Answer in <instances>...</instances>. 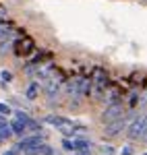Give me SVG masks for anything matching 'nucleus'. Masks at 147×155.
<instances>
[{
  "label": "nucleus",
  "mask_w": 147,
  "mask_h": 155,
  "mask_svg": "<svg viewBox=\"0 0 147 155\" xmlns=\"http://www.w3.org/2000/svg\"><path fill=\"white\" fill-rule=\"evenodd\" d=\"M42 85H44V91H46L50 97H54V95H58L60 87L64 85V79H62L60 72H54V71H52V74L46 77V81H44Z\"/></svg>",
  "instance_id": "f257e3e1"
},
{
  "label": "nucleus",
  "mask_w": 147,
  "mask_h": 155,
  "mask_svg": "<svg viewBox=\"0 0 147 155\" xmlns=\"http://www.w3.org/2000/svg\"><path fill=\"white\" fill-rule=\"evenodd\" d=\"M131 122H133V118H126V116H122V118H118V120H112V122H106L104 134L106 137H116V134H120L122 130H126L131 126Z\"/></svg>",
  "instance_id": "f03ea898"
},
{
  "label": "nucleus",
  "mask_w": 147,
  "mask_h": 155,
  "mask_svg": "<svg viewBox=\"0 0 147 155\" xmlns=\"http://www.w3.org/2000/svg\"><path fill=\"white\" fill-rule=\"evenodd\" d=\"M91 81H93V93L95 97H102V93L106 91V87H108V74L104 68H93V74H91Z\"/></svg>",
  "instance_id": "7ed1b4c3"
},
{
  "label": "nucleus",
  "mask_w": 147,
  "mask_h": 155,
  "mask_svg": "<svg viewBox=\"0 0 147 155\" xmlns=\"http://www.w3.org/2000/svg\"><path fill=\"white\" fill-rule=\"evenodd\" d=\"M147 132V118H137L131 122V126L126 128V134H129V139H133V141H141L143 137H145Z\"/></svg>",
  "instance_id": "20e7f679"
},
{
  "label": "nucleus",
  "mask_w": 147,
  "mask_h": 155,
  "mask_svg": "<svg viewBox=\"0 0 147 155\" xmlns=\"http://www.w3.org/2000/svg\"><path fill=\"white\" fill-rule=\"evenodd\" d=\"M122 116H124V106L120 101H112V104L106 106L104 114H102V120L104 122H112V120H118V118H122Z\"/></svg>",
  "instance_id": "39448f33"
},
{
  "label": "nucleus",
  "mask_w": 147,
  "mask_h": 155,
  "mask_svg": "<svg viewBox=\"0 0 147 155\" xmlns=\"http://www.w3.org/2000/svg\"><path fill=\"white\" fill-rule=\"evenodd\" d=\"M44 139H46V134H33V137H25V139H23L19 145H17V147H19V151H25V149H29V147H33V145L44 143Z\"/></svg>",
  "instance_id": "423d86ee"
},
{
  "label": "nucleus",
  "mask_w": 147,
  "mask_h": 155,
  "mask_svg": "<svg viewBox=\"0 0 147 155\" xmlns=\"http://www.w3.org/2000/svg\"><path fill=\"white\" fill-rule=\"evenodd\" d=\"M44 122H46V124H50V126H56V128L66 126V124H73V122L66 118V116H58V114H50V116H46V118H44Z\"/></svg>",
  "instance_id": "0eeeda50"
},
{
  "label": "nucleus",
  "mask_w": 147,
  "mask_h": 155,
  "mask_svg": "<svg viewBox=\"0 0 147 155\" xmlns=\"http://www.w3.org/2000/svg\"><path fill=\"white\" fill-rule=\"evenodd\" d=\"M64 91L71 97H81V79H71L64 85Z\"/></svg>",
  "instance_id": "6e6552de"
},
{
  "label": "nucleus",
  "mask_w": 147,
  "mask_h": 155,
  "mask_svg": "<svg viewBox=\"0 0 147 155\" xmlns=\"http://www.w3.org/2000/svg\"><path fill=\"white\" fill-rule=\"evenodd\" d=\"M12 134V128H11V122H6V118L0 114V141H6L8 137Z\"/></svg>",
  "instance_id": "1a4fd4ad"
},
{
  "label": "nucleus",
  "mask_w": 147,
  "mask_h": 155,
  "mask_svg": "<svg viewBox=\"0 0 147 155\" xmlns=\"http://www.w3.org/2000/svg\"><path fill=\"white\" fill-rule=\"evenodd\" d=\"M11 128H12V134H19V137H21V134L27 130V128H25V120H21V118L15 116L12 122H11Z\"/></svg>",
  "instance_id": "9d476101"
},
{
  "label": "nucleus",
  "mask_w": 147,
  "mask_h": 155,
  "mask_svg": "<svg viewBox=\"0 0 147 155\" xmlns=\"http://www.w3.org/2000/svg\"><path fill=\"white\" fill-rule=\"evenodd\" d=\"M93 91V81L91 79H81V97H89Z\"/></svg>",
  "instance_id": "9b49d317"
},
{
  "label": "nucleus",
  "mask_w": 147,
  "mask_h": 155,
  "mask_svg": "<svg viewBox=\"0 0 147 155\" xmlns=\"http://www.w3.org/2000/svg\"><path fill=\"white\" fill-rule=\"evenodd\" d=\"M46 147H48L46 143H39V145H33V147L25 149L23 153H25V155H44V151H46Z\"/></svg>",
  "instance_id": "f8f14e48"
},
{
  "label": "nucleus",
  "mask_w": 147,
  "mask_h": 155,
  "mask_svg": "<svg viewBox=\"0 0 147 155\" xmlns=\"http://www.w3.org/2000/svg\"><path fill=\"white\" fill-rule=\"evenodd\" d=\"M37 93H39V85H37V83H31L29 87H27V91H25V97H27V99H35Z\"/></svg>",
  "instance_id": "ddd939ff"
},
{
  "label": "nucleus",
  "mask_w": 147,
  "mask_h": 155,
  "mask_svg": "<svg viewBox=\"0 0 147 155\" xmlns=\"http://www.w3.org/2000/svg\"><path fill=\"white\" fill-rule=\"evenodd\" d=\"M21 46H23V48H19L17 52H19V54H23V56H27V54L33 50V41H31V39H23V41H21Z\"/></svg>",
  "instance_id": "4468645a"
},
{
  "label": "nucleus",
  "mask_w": 147,
  "mask_h": 155,
  "mask_svg": "<svg viewBox=\"0 0 147 155\" xmlns=\"http://www.w3.org/2000/svg\"><path fill=\"white\" fill-rule=\"evenodd\" d=\"M11 35H12V29L0 19V37H11Z\"/></svg>",
  "instance_id": "2eb2a0df"
},
{
  "label": "nucleus",
  "mask_w": 147,
  "mask_h": 155,
  "mask_svg": "<svg viewBox=\"0 0 147 155\" xmlns=\"http://www.w3.org/2000/svg\"><path fill=\"white\" fill-rule=\"evenodd\" d=\"M25 128H27V130H31V132H37L39 130V128H42V124H39V122H35V120H27V122H25Z\"/></svg>",
  "instance_id": "dca6fc26"
},
{
  "label": "nucleus",
  "mask_w": 147,
  "mask_h": 155,
  "mask_svg": "<svg viewBox=\"0 0 147 155\" xmlns=\"http://www.w3.org/2000/svg\"><path fill=\"white\" fill-rule=\"evenodd\" d=\"M85 132H87L85 126H75V128H73V137H83Z\"/></svg>",
  "instance_id": "f3484780"
},
{
  "label": "nucleus",
  "mask_w": 147,
  "mask_h": 155,
  "mask_svg": "<svg viewBox=\"0 0 147 155\" xmlns=\"http://www.w3.org/2000/svg\"><path fill=\"white\" fill-rule=\"evenodd\" d=\"M0 79H2V83H11V81H12V74L8 71H2V72H0Z\"/></svg>",
  "instance_id": "a211bd4d"
},
{
  "label": "nucleus",
  "mask_w": 147,
  "mask_h": 155,
  "mask_svg": "<svg viewBox=\"0 0 147 155\" xmlns=\"http://www.w3.org/2000/svg\"><path fill=\"white\" fill-rule=\"evenodd\" d=\"M102 153H104V155H114L116 151H114V147H110V145H106V147H102Z\"/></svg>",
  "instance_id": "6ab92c4d"
},
{
  "label": "nucleus",
  "mask_w": 147,
  "mask_h": 155,
  "mask_svg": "<svg viewBox=\"0 0 147 155\" xmlns=\"http://www.w3.org/2000/svg\"><path fill=\"white\" fill-rule=\"evenodd\" d=\"M0 114H2V116H8V114H11V107L6 106V104H0Z\"/></svg>",
  "instance_id": "aec40b11"
},
{
  "label": "nucleus",
  "mask_w": 147,
  "mask_h": 155,
  "mask_svg": "<svg viewBox=\"0 0 147 155\" xmlns=\"http://www.w3.org/2000/svg\"><path fill=\"white\" fill-rule=\"evenodd\" d=\"M2 155H19V147H12V149H8V151H4Z\"/></svg>",
  "instance_id": "412c9836"
},
{
  "label": "nucleus",
  "mask_w": 147,
  "mask_h": 155,
  "mask_svg": "<svg viewBox=\"0 0 147 155\" xmlns=\"http://www.w3.org/2000/svg\"><path fill=\"white\" fill-rule=\"evenodd\" d=\"M6 50H11V41H4V44H0V52L4 54Z\"/></svg>",
  "instance_id": "4be33fe9"
},
{
  "label": "nucleus",
  "mask_w": 147,
  "mask_h": 155,
  "mask_svg": "<svg viewBox=\"0 0 147 155\" xmlns=\"http://www.w3.org/2000/svg\"><path fill=\"white\" fill-rule=\"evenodd\" d=\"M15 116H17V118H21V120H25V122L29 120V116H27L25 112H15Z\"/></svg>",
  "instance_id": "5701e85b"
},
{
  "label": "nucleus",
  "mask_w": 147,
  "mask_h": 155,
  "mask_svg": "<svg viewBox=\"0 0 147 155\" xmlns=\"http://www.w3.org/2000/svg\"><path fill=\"white\" fill-rule=\"evenodd\" d=\"M122 155H133V149H131V147H124V149H122Z\"/></svg>",
  "instance_id": "b1692460"
},
{
  "label": "nucleus",
  "mask_w": 147,
  "mask_h": 155,
  "mask_svg": "<svg viewBox=\"0 0 147 155\" xmlns=\"http://www.w3.org/2000/svg\"><path fill=\"white\" fill-rule=\"evenodd\" d=\"M4 17H6V11H4V8L0 6V19H4Z\"/></svg>",
  "instance_id": "393cba45"
},
{
  "label": "nucleus",
  "mask_w": 147,
  "mask_h": 155,
  "mask_svg": "<svg viewBox=\"0 0 147 155\" xmlns=\"http://www.w3.org/2000/svg\"><path fill=\"white\" fill-rule=\"evenodd\" d=\"M141 155H147V153H141Z\"/></svg>",
  "instance_id": "a878e982"
}]
</instances>
